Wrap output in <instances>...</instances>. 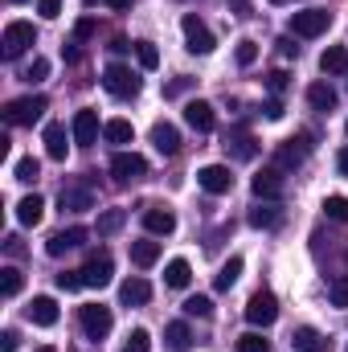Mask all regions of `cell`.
Segmentation results:
<instances>
[{
  "mask_svg": "<svg viewBox=\"0 0 348 352\" xmlns=\"http://www.w3.org/2000/svg\"><path fill=\"white\" fill-rule=\"evenodd\" d=\"M270 4H291V0H270Z\"/></svg>",
  "mask_w": 348,
  "mask_h": 352,
  "instance_id": "obj_55",
  "label": "cell"
},
{
  "mask_svg": "<svg viewBox=\"0 0 348 352\" xmlns=\"http://www.w3.org/2000/svg\"><path fill=\"white\" fill-rule=\"evenodd\" d=\"M184 123H188L193 131H213L217 115H213V107H209L205 98H193V102H184Z\"/></svg>",
  "mask_w": 348,
  "mask_h": 352,
  "instance_id": "obj_13",
  "label": "cell"
},
{
  "mask_svg": "<svg viewBox=\"0 0 348 352\" xmlns=\"http://www.w3.org/2000/svg\"><path fill=\"white\" fill-rule=\"evenodd\" d=\"M37 12L45 21H54V16H62V0H37Z\"/></svg>",
  "mask_w": 348,
  "mask_h": 352,
  "instance_id": "obj_47",
  "label": "cell"
},
{
  "mask_svg": "<svg viewBox=\"0 0 348 352\" xmlns=\"http://www.w3.org/2000/svg\"><path fill=\"white\" fill-rule=\"evenodd\" d=\"M12 4H21V0H12Z\"/></svg>",
  "mask_w": 348,
  "mask_h": 352,
  "instance_id": "obj_56",
  "label": "cell"
},
{
  "mask_svg": "<svg viewBox=\"0 0 348 352\" xmlns=\"http://www.w3.org/2000/svg\"><path fill=\"white\" fill-rule=\"evenodd\" d=\"M111 176H115L119 184L144 180V176H148V160L135 156V152H115V156H111Z\"/></svg>",
  "mask_w": 348,
  "mask_h": 352,
  "instance_id": "obj_7",
  "label": "cell"
},
{
  "mask_svg": "<svg viewBox=\"0 0 348 352\" xmlns=\"http://www.w3.org/2000/svg\"><path fill=\"white\" fill-rule=\"evenodd\" d=\"M102 140L107 144H131L135 140V127L127 119H111V123H102Z\"/></svg>",
  "mask_w": 348,
  "mask_h": 352,
  "instance_id": "obj_25",
  "label": "cell"
},
{
  "mask_svg": "<svg viewBox=\"0 0 348 352\" xmlns=\"http://www.w3.org/2000/svg\"><path fill=\"white\" fill-rule=\"evenodd\" d=\"M12 176H17L21 184H33V180L41 176V164H37L33 156H25V160H17V168H12Z\"/></svg>",
  "mask_w": 348,
  "mask_h": 352,
  "instance_id": "obj_36",
  "label": "cell"
},
{
  "mask_svg": "<svg viewBox=\"0 0 348 352\" xmlns=\"http://www.w3.org/2000/svg\"><path fill=\"white\" fill-rule=\"evenodd\" d=\"M291 340H295V349L299 352H328V340H324L316 328H295Z\"/></svg>",
  "mask_w": 348,
  "mask_h": 352,
  "instance_id": "obj_27",
  "label": "cell"
},
{
  "mask_svg": "<svg viewBox=\"0 0 348 352\" xmlns=\"http://www.w3.org/2000/svg\"><path fill=\"white\" fill-rule=\"evenodd\" d=\"M58 287H62V291H78V287H87V283H83V270H62V274H58Z\"/></svg>",
  "mask_w": 348,
  "mask_h": 352,
  "instance_id": "obj_44",
  "label": "cell"
},
{
  "mask_svg": "<svg viewBox=\"0 0 348 352\" xmlns=\"http://www.w3.org/2000/svg\"><path fill=\"white\" fill-rule=\"evenodd\" d=\"M102 87H107V94H115V98H135V94H140V78H135L127 66L111 62V66L102 70Z\"/></svg>",
  "mask_w": 348,
  "mask_h": 352,
  "instance_id": "obj_4",
  "label": "cell"
},
{
  "mask_svg": "<svg viewBox=\"0 0 348 352\" xmlns=\"http://www.w3.org/2000/svg\"><path fill=\"white\" fill-rule=\"evenodd\" d=\"M234 58H238V66H254V62H259V45H254V41H238Z\"/></svg>",
  "mask_w": 348,
  "mask_h": 352,
  "instance_id": "obj_39",
  "label": "cell"
},
{
  "mask_svg": "<svg viewBox=\"0 0 348 352\" xmlns=\"http://www.w3.org/2000/svg\"><path fill=\"white\" fill-rule=\"evenodd\" d=\"M152 349V336L144 332V328H135L131 336H127V344H123V352H148Z\"/></svg>",
  "mask_w": 348,
  "mask_h": 352,
  "instance_id": "obj_41",
  "label": "cell"
},
{
  "mask_svg": "<svg viewBox=\"0 0 348 352\" xmlns=\"http://www.w3.org/2000/svg\"><path fill=\"white\" fill-rule=\"evenodd\" d=\"M307 102H312L316 111H332V107H336V90L328 87V82H312V87H307Z\"/></svg>",
  "mask_w": 348,
  "mask_h": 352,
  "instance_id": "obj_28",
  "label": "cell"
},
{
  "mask_svg": "<svg viewBox=\"0 0 348 352\" xmlns=\"http://www.w3.org/2000/svg\"><path fill=\"white\" fill-rule=\"evenodd\" d=\"M336 168H340V176H348V148H340V156H336Z\"/></svg>",
  "mask_w": 348,
  "mask_h": 352,
  "instance_id": "obj_51",
  "label": "cell"
},
{
  "mask_svg": "<svg viewBox=\"0 0 348 352\" xmlns=\"http://www.w3.org/2000/svg\"><path fill=\"white\" fill-rule=\"evenodd\" d=\"M131 263L140 266V270L156 266V263H160V242H152V238H144V242H131Z\"/></svg>",
  "mask_w": 348,
  "mask_h": 352,
  "instance_id": "obj_20",
  "label": "cell"
},
{
  "mask_svg": "<svg viewBox=\"0 0 348 352\" xmlns=\"http://www.w3.org/2000/svg\"><path fill=\"white\" fill-rule=\"evenodd\" d=\"M45 74H50V62L45 58H33L29 70H25V82H45Z\"/></svg>",
  "mask_w": 348,
  "mask_h": 352,
  "instance_id": "obj_42",
  "label": "cell"
},
{
  "mask_svg": "<svg viewBox=\"0 0 348 352\" xmlns=\"http://www.w3.org/2000/svg\"><path fill=\"white\" fill-rule=\"evenodd\" d=\"M94 29H98V25H94V16H83V21L74 25V45H83L87 37H94Z\"/></svg>",
  "mask_w": 348,
  "mask_h": 352,
  "instance_id": "obj_45",
  "label": "cell"
},
{
  "mask_svg": "<svg viewBox=\"0 0 348 352\" xmlns=\"http://www.w3.org/2000/svg\"><path fill=\"white\" fill-rule=\"evenodd\" d=\"M21 287H25V274H21L17 266H4V270H0V295L12 299V295H21Z\"/></svg>",
  "mask_w": 348,
  "mask_h": 352,
  "instance_id": "obj_30",
  "label": "cell"
},
{
  "mask_svg": "<svg viewBox=\"0 0 348 352\" xmlns=\"http://www.w3.org/2000/svg\"><path fill=\"white\" fill-rule=\"evenodd\" d=\"M197 184H201L205 192L221 197V192H230V188H234V173H230L226 164H205V168H197Z\"/></svg>",
  "mask_w": 348,
  "mask_h": 352,
  "instance_id": "obj_9",
  "label": "cell"
},
{
  "mask_svg": "<svg viewBox=\"0 0 348 352\" xmlns=\"http://www.w3.org/2000/svg\"><path fill=\"white\" fill-rule=\"evenodd\" d=\"M262 115H266V119H283V102H279V98H266V102H262Z\"/></svg>",
  "mask_w": 348,
  "mask_h": 352,
  "instance_id": "obj_50",
  "label": "cell"
},
{
  "mask_svg": "<svg viewBox=\"0 0 348 352\" xmlns=\"http://www.w3.org/2000/svg\"><path fill=\"white\" fill-rule=\"evenodd\" d=\"M78 324H83V332H87L90 340H102L107 332H111V307H102V303H87V307H78Z\"/></svg>",
  "mask_w": 348,
  "mask_h": 352,
  "instance_id": "obj_6",
  "label": "cell"
},
{
  "mask_svg": "<svg viewBox=\"0 0 348 352\" xmlns=\"http://www.w3.org/2000/svg\"><path fill=\"white\" fill-rule=\"evenodd\" d=\"M41 217H45V201H41L37 192L25 197V201H17V221H21V226H37Z\"/></svg>",
  "mask_w": 348,
  "mask_h": 352,
  "instance_id": "obj_21",
  "label": "cell"
},
{
  "mask_svg": "<svg viewBox=\"0 0 348 352\" xmlns=\"http://www.w3.org/2000/svg\"><path fill=\"white\" fill-rule=\"evenodd\" d=\"M29 320H33L37 328H54V324H58V303H54L50 295H37V299L29 303Z\"/></svg>",
  "mask_w": 348,
  "mask_h": 352,
  "instance_id": "obj_16",
  "label": "cell"
},
{
  "mask_svg": "<svg viewBox=\"0 0 348 352\" xmlns=\"http://www.w3.org/2000/svg\"><path fill=\"white\" fill-rule=\"evenodd\" d=\"M238 352H266V340L259 332H246V336H238Z\"/></svg>",
  "mask_w": 348,
  "mask_h": 352,
  "instance_id": "obj_43",
  "label": "cell"
},
{
  "mask_svg": "<svg viewBox=\"0 0 348 352\" xmlns=\"http://www.w3.org/2000/svg\"><path fill=\"white\" fill-rule=\"evenodd\" d=\"M119 299H123L127 307H144V303L152 299V287H148V278H127V283L119 287Z\"/></svg>",
  "mask_w": 348,
  "mask_h": 352,
  "instance_id": "obj_19",
  "label": "cell"
},
{
  "mask_svg": "<svg viewBox=\"0 0 348 352\" xmlns=\"http://www.w3.org/2000/svg\"><path fill=\"white\" fill-rule=\"evenodd\" d=\"M320 70L324 74H348V50L345 45H328L320 54Z\"/></svg>",
  "mask_w": 348,
  "mask_h": 352,
  "instance_id": "obj_22",
  "label": "cell"
},
{
  "mask_svg": "<svg viewBox=\"0 0 348 352\" xmlns=\"http://www.w3.org/2000/svg\"><path fill=\"white\" fill-rule=\"evenodd\" d=\"M246 320H250L254 328H270V324L279 320V299H274L270 291H254L250 303H246Z\"/></svg>",
  "mask_w": 348,
  "mask_h": 352,
  "instance_id": "obj_8",
  "label": "cell"
},
{
  "mask_svg": "<svg viewBox=\"0 0 348 352\" xmlns=\"http://www.w3.org/2000/svg\"><path fill=\"white\" fill-rule=\"evenodd\" d=\"M127 226V209H102L98 213V238H111Z\"/></svg>",
  "mask_w": 348,
  "mask_h": 352,
  "instance_id": "obj_26",
  "label": "cell"
},
{
  "mask_svg": "<svg viewBox=\"0 0 348 352\" xmlns=\"http://www.w3.org/2000/svg\"><path fill=\"white\" fill-rule=\"evenodd\" d=\"M135 58H140L144 70H156V66H160V50H156L152 41H135Z\"/></svg>",
  "mask_w": 348,
  "mask_h": 352,
  "instance_id": "obj_34",
  "label": "cell"
},
{
  "mask_svg": "<svg viewBox=\"0 0 348 352\" xmlns=\"http://www.w3.org/2000/svg\"><path fill=\"white\" fill-rule=\"evenodd\" d=\"M62 209H70V213L94 209V192L90 188H62Z\"/></svg>",
  "mask_w": 348,
  "mask_h": 352,
  "instance_id": "obj_24",
  "label": "cell"
},
{
  "mask_svg": "<svg viewBox=\"0 0 348 352\" xmlns=\"http://www.w3.org/2000/svg\"><path fill=\"white\" fill-rule=\"evenodd\" d=\"M41 140H45V156H50V160H66L70 144H66V127H62V123H50Z\"/></svg>",
  "mask_w": 348,
  "mask_h": 352,
  "instance_id": "obj_18",
  "label": "cell"
},
{
  "mask_svg": "<svg viewBox=\"0 0 348 352\" xmlns=\"http://www.w3.org/2000/svg\"><path fill=\"white\" fill-rule=\"evenodd\" d=\"M345 131H348V123H345Z\"/></svg>",
  "mask_w": 348,
  "mask_h": 352,
  "instance_id": "obj_58",
  "label": "cell"
},
{
  "mask_svg": "<svg viewBox=\"0 0 348 352\" xmlns=\"http://www.w3.org/2000/svg\"><path fill=\"white\" fill-rule=\"evenodd\" d=\"M184 316L209 320V316H213V299H209V295H193V299H184Z\"/></svg>",
  "mask_w": 348,
  "mask_h": 352,
  "instance_id": "obj_33",
  "label": "cell"
},
{
  "mask_svg": "<svg viewBox=\"0 0 348 352\" xmlns=\"http://www.w3.org/2000/svg\"><path fill=\"white\" fill-rule=\"evenodd\" d=\"M328 299H332V307H348V274L332 278V287H328Z\"/></svg>",
  "mask_w": 348,
  "mask_h": 352,
  "instance_id": "obj_37",
  "label": "cell"
},
{
  "mask_svg": "<svg viewBox=\"0 0 348 352\" xmlns=\"http://www.w3.org/2000/svg\"><path fill=\"white\" fill-rule=\"evenodd\" d=\"M144 226H148V234L168 238V234L176 230V213L173 209H164V205H152V209H144Z\"/></svg>",
  "mask_w": 348,
  "mask_h": 352,
  "instance_id": "obj_14",
  "label": "cell"
},
{
  "mask_svg": "<svg viewBox=\"0 0 348 352\" xmlns=\"http://www.w3.org/2000/svg\"><path fill=\"white\" fill-rule=\"evenodd\" d=\"M303 152H307V144H303V148H291V140H287V144L279 148V164H283V168H291V164H299V160H303Z\"/></svg>",
  "mask_w": 348,
  "mask_h": 352,
  "instance_id": "obj_40",
  "label": "cell"
},
{
  "mask_svg": "<svg viewBox=\"0 0 348 352\" xmlns=\"http://www.w3.org/2000/svg\"><path fill=\"white\" fill-rule=\"evenodd\" d=\"M111 274H115V263H111V254H107V250L90 254L87 266H83V283H87V287H107V283H111Z\"/></svg>",
  "mask_w": 348,
  "mask_h": 352,
  "instance_id": "obj_10",
  "label": "cell"
},
{
  "mask_svg": "<svg viewBox=\"0 0 348 352\" xmlns=\"http://www.w3.org/2000/svg\"><path fill=\"white\" fill-rule=\"evenodd\" d=\"M83 242H87V230H83V226H70V230H58V234L45 242V254H50V258H62L66 250H78Z\"/></svg>",
  "mask_w": 348,
  "mask_h": 352,
  "instance_id": "obj_11",
  "label": "cell"
},
{
  "mask_svg": "<svg viewBox=\"0 0 348 352\" xmlns=\"http://www.w3.org/2000/svg\"><path fill=\"white\" fill-rule=\"evenodd\" d=\"M250 188H254V197H262V201H279L283 197V176H279V168H262L250 180Z\"/></svg>",
  "mask_w": 348,
  "mask_h": 352,
  "instance_id": "obj_15",
  "label": "cell"
},
{
  "mask_svg": "<svg viewBox=\"0 0 348 352\" xmlns=\"http://www.w3.org/2000/svg\"><path fill=\"white\" fill-rule=\"evenodd\" d=\"M164 283H168L173 291H184V287L193 283V266L184 263V258H173V263L164 266Z\"/></svg>",
  "mask_w": 348,
  "mask_h": 352,
  "instance_id": "obj_23",
  "label": "cell"
},
{
  "mask_svg": "<svg viewBox=\"0 0 348 352\" xmlns=\"http://www.w3.org/2000/svg\"><path fill=\"white\" fill-rule=\"evenodd\" d=\"M328 25H332V12H328V8H303V12H291V33H295V37H320Z\"/></svg>",
  "mask_w": 348,
  "mask_h": 352,
  "instance_id": "obj_5",
  "label": "cell"
},
{
  "mask_svg": "<svg viewBox=\"0 0 348 352\" xmlns=\"http://www.w3.org/2000/svg\"><path fill=\"white\" fill-rule=\"evenodd\" d=\"M324 213H328L332 221H348V197H328V201H324Z\"/></svg>",
  "mask_w": 348,
  "mask_h": 352,
  "instance_id": "obj_38",
  "label": "cell"
},
{
  "mask_svg": "<svg viewBox=\"0 0 348 352\" xmlns=\"http://www.w3.org/2000/svg\"><path fill=\"white\" fill-rule=\"evenodd\" d=\"M274 45H279V54H283V58H299V45H295L291 37H279Z\"/></svg>",
  "mask_w": 348,
  "mask_h": 352,
  "instance_id": "obj_49",
  "label": "cell"
},
{
  "mask_svg": "<svg viewBox=\"0 0 348 352\" xmlns=\"http://www.w3.org/2000/svg\"><path fill=\"white\" fill-rule=\"evenodd\" d=\"M87 4H94V0H87Z\"/></svg>",
  "mask_w": 348,
  "mask_h": 352,
  "instance_id": "obj_57",
  "label": "cell"
},
{
  "mask_svg": "<svg viewBox=\"0 0 348 352\" xmlns=\"http://www.w3.org/2000/svg\"><path fill=\"white\" fill-rule=\"evenodd\" d=\"M226 148H234V156H238V160H254V156H259V144H254L246 131H242V135H234V140H226Z\"/></svg>",
  "mask_w": 348,
  "mask_h": 352,
  "instance_id": "obj_32",
  "label": "cell"
},
{
  "mask_svg": "<svg viewBox=\"0 0 348 352\" xmlns=\"http://www.w3.org/2000/svg\"><path fill=\"white\" fill-rule=\"evenodd\" d=\"M152 144H156L160 156H176L180 152V131H176L173 123H156L152 127Z\"/></svg>",
  "mask_w": 348,
  "mask_h": 352,
  "instance_id": "obj_17",
  "label": "cell"
},
{
  "mask_svg": "<svg viewBox=\"0 0 348 352\" xmlns=\"http://www.w3.org/2000/svg\"><path fill=\"white\" fill-rule=\"evenodd\" d=\"M180 33H184V45H188V54H213V33H209V25L197 16V12H184L180 16Z\"/></svg>",
  "mask_w": 348,
  "mask_h": 352,
  "instance_id": "obj_2",
  "label": "cell"
},
{
  "mask_svg": "<svg viewBox=\"0 0 348 352\" xmlns=\"http://www.w3.org/2000/svg\"><path fill=\"white\" fill-rule=\"evenodd\" d=\"M164 344H168L173 352H184V349H188V344H193V332H188V324H180V320H176V324H168V328H164Z\"/></svg>",
  "mask_w": 348,
  "mask_h": 352,
  "instance_id": "obj_29",
  "label": "cell"
},
{
  "mask_svg": "<svg viewBox=\"0 0 348 352\" xmlns=\"http://www.w3.org/2000/svg\"><path fill=\"white\" fill-rule=\"evenodd\" d=\"M70 135H74L78 148H90L98 140V111H78L74 123H70Z\"/></svg>",
  "mask_w": 348,
  "mask_h": 352,
  "instance_id": "obj_12",
  "label": "cell"
},
{
  "mask_svg": "<svg viewBox=\"0 0 348 352\" xmlns=\"http://www.w3.org/2000/svg\"><path fill=\"white\" fill-rule=\"evenodd\" d=\"M111 50H115V54H127V50H135V45H127L123 37H115V41H111Z\"/></svg>",
  "mask_w": 348,
  "mask_h": 352,
  "instance_id": "obj_52",
  "label": "cell"
},
{
  "mask_svg": "<svg viewBox=\"0 0 348 352\" xmlns=\"http://www.w3.org/2000/svg\"><path fill=\"white\" fill-rule=\"evenodd\" d=\"M107 4H111V8H127L131 0H107Z\"/></svg>",
  "mask_w": 348,
  "mask_h": 352,
  "instance_id": "obj_53",
  "label": "cell"
},
{
  "mask_svg": "<svg viewBox=\"0 0 348 352\" xmlns=\"http://www.w3.org/2000/svg\"><path fill=\"white\" fill-rule=\"evenodd\" d=\"M21 349V336H17V328H4L0 332V352H17Z\"/></svg>",
  "mask_w": 348,
  "mask_h": 352,
  "instance_id": "obj_46",
  "label": "cell"
},
{
  "mask_svg": "<svg viewBox=\"0 0 348 352\" xmlns=\"http://www.w3.org/2000/svg\"><path fill=\"white\" fill-rule=\"evenodd\" d=\"M250 226H254V230H270V226H279V209H274V205H259V209L250 213Z\"/></svg>",
  "mask_w": 348,
  "mask_h": 352,
  "instance_id": "obj_35",
  "label": "cell"
},
{
  "mask_svg": "<svg viewBox=\"0 0 348 352\" xmlns=\"http://www.w3.org/2000/svg\"><path fill=\"white\" fill-rule=\"evenodd\" d=\"M238 278H242V258L234 254L230 263H226V266H221V270H217V291H230V287H234Z\"/></svg>",
  "mask_w": 348,
  "mask_h": 352,
  "instance_id": "obj_31",
  "label": "cell"
},
{
  "mask_svg": "<svg viewBox=\"0 0 348 352\" xmlns=\"http://www.w3.org/2000/svg\"><path fill=\"white\" fill-rule=\"evenodd\" d=\"M45 107H50V98H45V94H25V98H12V102L4 107V123H8V127H33V123L45 115Z\"/></svg>",
  "mask_w": 348,
  "mask_h": 352,
  "instance_id": "obj_1",
  "label": "cell"
},
{
  "mask_svg": "<svg viewBox=\"0 0 348 352\" xmlns=\"http://www.w3.org/2000/svg\"><path fill=\"white\" fill-rule=\"evenodd\" d=\"M0 45H4V58L12 62V58H21L29 45H37V29H33L29 21H8V25H4V37H0Z\"/></svg>",
  "mask_w": 348,
  "mask_h": 352,
  "instance_id": "obj_3",
  "label": "cell"
},
{
  "mask_svg": "<svg viewBox=\"0 0 348 352\" xmlns=\"http://www.w3.org/2000/svg\"><path fill=\"white\" fill-rule=\"evenodd\" d=\"M266 87L274 90V94H283V90H287V70H270V74H266Z\"/></svg>",
  "mask_w": 348,
  "mask_h": 352,
  "instance_id": "obj_48",
  "label": "cell"
},
{
  "mask_svg": "<svg viewBox=\"0 0 348 352\" xmlns=\"http://www.w3.org/2000/svg\"><path fill=\"white\" fill-rule=\"evenodd\" d=\"M37 352H58V349H50V344H45V349H37Z\"/></svg>",
  "mask_w": 348,
  "mask_h": 352,
  "instance_id": "obj_54",
  "label": "cell"
}]
</instances>
